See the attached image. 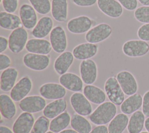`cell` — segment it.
Returning a JSON list of instances; mask_svg holds the SVG:
<instances>
[{
	"mask_svg": "<svg viewBox=\"0 0 149 133\" xmlns=\"http://www.w3.org/2000/svg\"><path fill=\"white\" fill-rule=\"evenodd\" d=\"M116 111V107L112 102H104L90 115L89 119L95 125H104L110 122L115 117Z\"/></svg>",
	"mask_w": 149,
	"mask_h": 133,
	"instance_id": "6da1fadb",
	"label": "cell"
},
{
	"mask_svg": "<svg viewBox=\"0 0 149 133\" xmlns=\"http://www.w3.org/2000/svg\"><path fill=\"white\" fill-rule=\"evenodd\" d=\"M29 34L27 30L23 27H20L12 31L9 34V48L15 54L22 51L28 41Z\"/></svg>",
	"mask_w": 149,
	"mask_h": 133,
	"instance_id": "7a4b0ae2",
	"label": "cell"
},
{
	"mask_svg": "<svg viewBox=\"0 0 149 133\" xmlns=\"http://www.w3.org/2000/svg\"><path fill=\"white\" fill-rule=\"evenodd\" d=\"M112 29L107 23H101L92 27L85 34V40L88 43L97 44L104 41L112 34Z\"/></svg>",
	"mask_w": 149,
	"mask_h": 133,
	"instance_id": "3957f363",
	"label": "cell"
},
{
	"mask_svg": "<svg viewBox=\"0 0 149 133\" xmlns=\"http://www.w3.org/2000/svg\"><path fill=\"white\" fill-rule=\"evenodd\" d=\"M104 89L109 100L115 105H121L125 100V93L116 78H108L105 82Z\"/></svg>",
	"mask_w": 149,
	"mask_h": 133,
	"instance_id": "277c9868",
	"label": "cell"
},
{
	"mask_svg": "<svg viewBox=\"0 0 149 133\" xmlns=\"http://www.w3.org/2000/svg\"><path fill=\"white\" fill-rule=\"evenodd\" d=\"M122 51L129 57H139L149 51V44L142 40H130L126 41L122 46Z\"/></svg>",
	"mask_w": 149,
	"mask_h": 133,
	"instance_id": "5b68a950",
	"label": "cell"
},
{
	"mask_svg": "<svg viewBox=\"0 0 149 133\" xmlns=\"http://www.w3.org/2000/svg\"><path fill=\"white\" fill-rule=\"evenodd\" d=\"M23 62L28 68L34 71H41L48 67L50 63V57L48 55L29 52L24 55Z\"/></svg>",
	"mask_w": 149,
	"mask_h": 133,
	"instance_id": "8992f818",
	"label": "cell"
},
{
	"mask_svg": "<svg viewBox=\"0 0 149 133\" xmlns=\"http://www.w3.org/2000/svg\"><path fill=\"white\" fill-rule=\"evenodd\" d=\"M49 41L53 50L56 53L65 51L68 46V40L64 29L60 25L55 26L49 34Z\"/></svg>",
	"mask_w": 149,
	"mask_h": 133,
	"instance_id": "52a82bcc",
	"label": "cell"
},
{
	"mask_svg": "<svg viewBox=\"0 0 149 133\" xmlns=\"http://www.w3.org/2000/svg\"><path fill=\"white\" fill-rule=\"evenodd\" d=\"M116 78L125 94L131 96L136 93L138 84L135 77L131 72L122 71L117 74Z\"/></svg>",
	"mask_w": 149,
	"mask_h": 133,
	"instance_id": "ba28073f",
	"label": "cell"
},
{
	"mask_svg": "<svg viewBox=\"0 0 149 133\" xmlns=\"http://www.w3.org/2000/svg\"><path fill=\"white\" fill-rule=\"evenodd\" d=\"M93 20L88 16L81 15L70 19L66 24L69 32L73 34H83L91 29Z\"/></svg>",
	"mask_w": 149,
	"mask_h": 133,
	"instance_id": "9c48e42d",
	"label": "cell"
},
{
	"mask_svg": "<svg viewBox=\"0 0 149 133\" xmlns=\"http://www.w3.org/2000/svg\"><path fill=\"white\" fill-rule=\"evenodd\" d=\"M79 69L80 77L85 84L91 85L95 82L98 75V68L94 60H83L80 62Z\"/></svg>",
	"mask_w": 149,
	"mask_h": 133,
	"instance_id": "30bf717a",
	"label": "cell"
},
{
	"mask_svg": "<svg viewBox=\"0 0 149 133\" xmlns=\"http://www.w3.org/2000/svg\"><path fill=\"white\" fill-rule=\"evenodd\" d=\"M70 102L72 108L77 114L83 116L91 114L92 106L84 94L80 92L74 93L70 98Z\"/></svg>",
	"mask_w": 149,
	"mask_h": 133,
	"instance_id": "8fae6325",
	"label": "cell"
},
{
	"mask_svg": "<svg viewBox=\"0 0 149 133\" xmlns=\"http://www.w3.org/2000/svg\"><path fill=\"white\" fill-rule=\"evenodd\" d=\"M19 106L20 109L24 112L34 113L44 110L46 106V102L42 96H30L20 101Z\"/></svg>",
	"mask_w": 149,
	"mask_h": 133,
	"instance_id": "7c38bea8",
	"label": "cell"
},
{
	"mask_svg": "<svg viewBox=\"0 0 149 133\" xmlns=\"http://www.w3.org/2000/svg\"><path fill=\"white\" fill-rule=\"evenodd\" d=\"M19 17L22 25L27 30L33 29L38 21L36 10L28 4H23L20 6Z\"/></svg>",
	"mask_w": 149,
	"mask_h": 133,
	"instance_id": "4fadbf2b",
	"label": "cell"
},
{
	"mask_svg": "<svg viewBox=\"0 0 149 133\" xmlns=\"http://www.w3.org/2000/svg\"><path fill=\"white\" fill-rule=\"evenodd\" d=\"M32 86V81L29 76L22 77L10 90V97L15 102L21 101L30 93Z\"/></svg>",
	"mask_w": 149,
	"mask_h": 133,
	"instance_id": "5bb4252c",
	"label": "cell"
},
{
	"mask_svg": "<svg viewBox=\"0 0 149 133\" xmlns=\"http://www.w3.org/2000/svg\"><path fill=\"white\" fill-rule=\"evenodd\" d=\"M40 93L42 97L49 100L62 99L66 93V88L56 83H46L40 88Z\"/></svg>",
	"mask_w": 149,
	"mask_h": 133,
	"instance_id": "9a60e30c",
	"label": "cell"
},
{
	"mask_svg": "<svg viewBox=\"0 0 149 133\" xmlns=\"http://www.w3.org/2000/svg\"><path fill=\"white\" fill-rule=\"evenodd\" d=\"M97 6L105 15L111 18H118L123 13V7L116 0H98Z\"/></svg>",
	"mask_w": 149,
	"mask_h": 133,
	"instance_id": "2e32d148",
	"label": "cell"
},
{
	"mask_svg": "<svg viewBox=\"0 0 149 133\" xmlns=\"http://www.w3.org/2000/svg\"><path fill=\"white\" fill-rule=\"evenodd\" d=\"M33 116L27 112L22 113L13 123L12 130L14 133H29L31 132L34 124Z\"/></svg>",
	"mask_w": 149,
	"mask_h": 133,
	"instance_id": "e0dca14e",
	"label": "cell"
},
{
	"mask_svg": "<svg viewBox=\"0 0 149 133\" xmlns=\"http://www.w3.org/2000/svg\"><path fill=\"white\" fill-rule=\"evenodd\" d=\"M26 49L31 53L48 55L52 49L50 41L44 38H33L28 40Z\"/></svg>",
	"mask_w": 149,
	"mask_h": 133,
	"instance_id": "ac0fdd59",
	"label": "cell"
},
{
	"mask_svg": "<svg viewBox=\"0 0 149 133\" xmlns=\"http://www.w3.org/2000/svg\"><path fill=\"white\" fill-rule=\"evenodd\" d=\"M98 48L96 44L84 43L74 47L72 53L76 59L83 61L94 57L98 52Z\"/></svg>",
	"mask_w": 149,
	"mask_h": 133,
	"instance_id": "d6986e66",
	"label": "cell"
},
{
	"mask_svg": "<svg viewBox=\"0 0 149 133\" xmlns=\"http://www.w3.org/2000/svg\"><path fill=\"white\" fill-rule=\"evenodd\" d=\"M59 81L65 88L72 92H79L83 87V81L81 77L72 72H66L61 75Z\"/></svg>",
	"mask_w": 149,
	"mask_h": 133,
	"instance_id": "ffe728a7",
	"label": "cell"
},
{
	"mask_svg": "<svg viewBox=\"0 0 149 133\" xmlns=\"http://www.w3.org/2000/svg\"><path fill=\"white\" fill-rule=\"evenodd\" d=\"M54 22L49 16L41 18L31 31V35L35 38H44L50 34L53 29Z\"/></svg>",
	"mask_w": 149,
	"mask_h": 133,
	"instance_id": "44dd1931",
	"label": "cell"
},
{
	"mask_svg": "<svg viewBox=\"0 0 149 133\" xmlns=\"http://www.w3.org/2000/svg\"><path fill=\"white\" fill-rule=\"evenodd\" d=\"M18 71L15 68H8L2 71L0 78V88L2 91L9 92L15 85Z\"/></svg>",
	"mask_w": 149,
	"mask_h": 133,
	"instance_id": "7402d4cb",
	"label": "cell"
},
{
	"mask_svg": "<svg viewBox=\"0 0 149 133\" xmlns=\"http://www.w3.org/2000/svg\"><path fill=\"white\" fill-rule=\"evenodd\" d=\"M51 15L58 22H65L68 19V0H52Z\"/></svg>",
	"mask_w": 149,
	"mask_h": 133,
	"instance_id": "603a6c76",
	"label": "cell"
},
{
	"mask_svg": "<svg viewBox=\"0 0 149 133\" xmlns=\"http://www.w3.org/2000/svg\"><path fill=\"white\" fill-rule=\"evenodd\" d=\"M74 58L73 53L70 51H65L61 53L56 58L54 64L55 72L60 75L66 73L72 65Z\"/></svg>",
	"mask_w": 149,
	"mask_h": 133,
	"instance_id": "cb8c5ba5",
	"label": "cell"
},
{
	"mask_svg": "<svg viewBox=\"0 0 149 133\" xmlns=\"http://www.w3.org/2000/svg\"><path fill=\"white\" fill-rule=\"evenodd\" d=\"M67 107V102L64 99L55 100L48 103L43 110V114L48 118H54L63 113Z\"/></svg>",
	"mask_w": 149,
	"mask_h": 133,
	"instance_id": "d4e9b609",
	"label": "cell"
},
{
	"mask_svg": "<svg viewBox=\"0 0 149 133\" xmlns=\"http://www.w3.org/2000/svg\"><path fill=\"white\" fill-rule=\"evenodd\" d=\"M142 104V96L139 93H135L123 101L120 105V110L126 114H133L141 107Z\"/></svg>",
	"mask_w": 149,
	"mask_h": 133,
	"instance_id": "484cf974",
	"label": "cell"
},
{
	"mask_svg": "<svg viewBox=\"0 0 149 133\" xmlns=\"http://www.w3.org/2000/svg\"><path fill=\"white\" fill-rule=\"evenodd\" d=\"M22 24L20 18L17 15L6 11L0 12V26L1 28L8 30H13L22 27Z\"/></svg>",
	"mask_w": 149,
	"mask_h": 133,
	"instance_id": "4316f807",
	"label": "cell"
},
{
	"mask_svg": "<svg viewBox=\"0 0 149 133\" xmlns=\"http://www.w3.org/2000/svg\"><path fill=\"white\" fill-rule=\"evenodd\" d=\"M83 94L90 102L97 104L103 103L106 99L105 92L100 88L92 85H87L84 86Z\"/></svg>",
	"mask_w": 149,
	"mask_h": 133,
	"instance_id": "83f0119b",
	"label": "cell"
},
{
	"mask_svg": "<svg viewBox=\"0 0 149 133\" xmlns=\"http://www.w3.org/2000/svg\"><path fill=\"white\" fill-rule=\"evenodd\" d=\"M0 111L1 116L4 118L10 120L16 113V107L13 99L8 94L0 95Z\"/></svg>",
	"mask_w": 149,
	"mask_h": 133,
	"instance_id": "f1b7e54d",
	"label": "cell"
},
{
	"mask_svg": "<svg viewBox=\"0 0 149 133\" xmlns=\"http://www.w3.org/2000/svg\"><path fill=\"white\" fill-rule=\"evenodd\" d=\"M145 115L143 111L137 110L131 116L128 125L127 131L129 133H140L144 126Z\"/></svg>",
	"mask_w": 149,
	"mask_h": 133,
	"instance_id": "f546056e",
	"label": "cell"
},
{
	"mask_svg": "<svg viewBox=\"0 0 149 133\" xmlns=\"http://www.w3.org/2000/svg\"><path fill=\"white\" fill-rule=\"evenodd\" d=\"M129 118L127 114L120 113L110 121L108 129L109 133H122L127 127Z\"/></svg>",
	"mask_w": 149,
	"mask_h": 133,
	"instance_id": "4dcf8cb0",
	"label": "cell"
},
{
	"mask_svg": "<svg viewBox=\"0 0 149 133\" xmlns=\"http://www.w3.org/2000/svg\"><path fill=\"white\" fill-rule=\"evenodd\" d=\"M70 120L71 118L69 114L67 111H64L51 120L49 124V130L54 133L60 132L69 125Z\"/></svg>",
	"mask_w": 149,
	"mask_h": 133,
	"instance_id": "1f68e13d",
	"label": "cell"
},
{
	"mask_svg": "<svg viewBox=\"0 0 149 133\" xmlns=\"http://www.w3.org/2000/svg\"><path fill=\"white\" fill-rule=\"evenodd\" d=\"M70 125L79 133H90L91 131V125L90 122L79 114H73L71 117Z\"/></svg>",
	"mask_w": 149,
	"mask_h": 133,
	"instance_id": "d6a6232c",
	"label": "cell"
},
{
	"mask_svg": "<svg viewBox=\"0 0 149 133\" xmlns=\"http://www.w3.org/2000/svg\"><path fill=\"white\" fill-rule=\"evenodd\" d=\"M29 1L36 12L40 15H47L51 10V4L49 0H29Z\"/></svg>",
	"mask_w": 149,
	"mask_h": 133,
	"instance_id": "836d02e7",
	"label": "cell"
},
{
	"mask_svg": "<svg viewBox=\"0 0 149 133\" xmlns=\"http://www.w3.org/2000/svg\"><path fill=\"white\" fill-rule=\"evenodd\" d=\"M49 119L45 116H40L35 121L30 133H46L49 128Z\"/></svg>",
	"mask_w": 149,
	"mask_h": 133,
	"instance_id": "e575fe53",
	"label": "cell"
},
{
	"mask_svg": "<svg viewBox=\"0 0 149 133\" xmlns=\"http://www.w3.org/2000/svg\"><path fill=\"white\" fill-rule=\"evenodd\" d=\"M135 19L140 23H149V6H141L134 12Z\"/></svg>",
	"mask_w": 149,
	"mask_h": 133,
	"instance_id": "d590c367",
	"label": "cell"
},
{
	"mask_svg": "<svg viewBox=\"0 0 149 133\" xmlns=\"http://www.w3.org/2000/svg\"><path fill=\"white\" fill-rule=\"evenodd\" d=\"M2 4L5 11L13 13L18 8L19 0H2Z\"/></svg>",
	"mask_w": 149,
	"mask_h": 133,
	"instance_id": "8d00e7d4",
	"label": "cell"
},
{
	"mask_svg": "<svg viewBox=\"0 0 149 133\" xmlns=\"http://www.w3.org/2000/svg\"><path fill=\"white\" fill-rule=\"evenodd\" d=\"M137 34L140 40L149 41V23L141 25L138 29Z\"/></svg>",
	"mask_w": 149,
	"mask_h": 133,
	"instance_id": "74e56055",
	"label": "cell"
},
{
	"mask_svg": "<svg viewBox=\"0 0 149 133\" xmlns=\"http://www.w3.org/2000/svg\"><path fill=\"white\" fill-rule=\"evenodd\" d=\"M123 8L127 10H134L137 8V0H117Z\"/></svg>",
	"mask_w": 149,
	"mask_h": 133,
	"instance_id": "f35d334b",
	"label": "cell"
},
{
	"mask_svg": "<svg viewBox=\"0 0 149 133\" xmlns=\"http://www.w3.org/2000/svg\"><path fill=\"white\" fill-rule=\"evenodd\" d=\"M142 111L146 117H149V90L147 91L143 96Z\"/></svg>",
	"mask_w": 149,
	"mask_h": 133,
	"instance_id": "ab89813d",
	"label": "cell"
},
{
	"mask_svg": "<svg viewBox=\"0 0 149 133\" xmlns=\"http://www.w3.org/2000/svg\"><path fill=\"white\" fill-rule=\"evenodd\" d=\"M11 64L10 58L6 54H0V71H3L9 67Z\"/></svg>",
	"mask_w": 149,
	"mask_h": 133,
	"instance_id": "60d3db41",
	"label": "cell"
},
{
	"mask_svg": "<svg viewBox=\"0 0 149 133\" xmlns=\"http://www.w3.org/2000/svg\"><path fill=\"white\" fill-rule=\"evenodd\" d=\"M73 3L80 7H89L95 5L98 0H72Z\"/></svg>",
	"mask_w": 149,
	"mask_h": 133,
	"instance_id": "b9f144b4",
	"label": "cell"
},
{
	"mask_svg": "<svg viewBox=\"0 0 149 133\" xmlns=\"http://www.w3.org/2000/svg\"><path fill=\"white\" fill-rule=\"evenodd\" d=\"M9 46V41L5 37L0 36V53L4 52Z\"/></svg>",
	"mask_w": 149,
	"mask_h": 133,
	"instance_id": "7bdbcfd3",
	"label": "cell"
},
{
	"mask_svg": "<svg viewBox=\"0 0 149 133\" xmlns=\"http://www.w3.org/2000/svg\"><path fill=\"white\" fill-rule=\"evenodd\" d=\"M90 133H109L108 129L104 125H98L91 131Z\"/></svg>",
	"mask_w": 149,
	"mask_h": 133,
	"instance_id": "ee69618b",
	"label": "cell"
},
{
	"mask_svg": "<svg viewBox=\"0 0 149 133\" xmlns=\"http://www.w3.org/2000/svg\"><path fill=\"white\" fill-rule=\"evenodd\" d=\"M0 133H14L10 128L6 126H0Z\"/></svg>",
	"mask_w": 149,
	"mask_h": 133,
	"instance_id": "f6af8a7d",
	"label": "cell"
},
{
	"mask_svg": "<svg viewBox=\"0 0 149 133\" xmlns=\"http://www.w3.org/2000/svg\"><path fill=\"white\" fill-rule=\"evenodd\" d=\"M59 133H79L77 132L76 131H75L74 130H70V129H69V130H64L62 131H61Z\"/></svg>",
	"mask_w": 149,
	"mask_h": 133,
	"instance_id": "bcb514c9",
	"label": "cell"
},
{
	"mask_svg": "<svg viewBox=\"0 0 149 133\" xmlns=\"http://www.w3.org/2000/svg\"><path fill=\"white\" fill-rule=\"evenodd\" d=\"M144 127L146 129L147 131L149 133V117H148L147 119H146L145 123H144Z\"/></svg>",
	"mask_w": 149,
	"mask_h": 133,
	"instance_id": "7dc6e473",
	"label": "cell"
},
{
	"mask_svg": "<svg viewBox=\"0 0 149 133\" xmlns=\"http://www.w3.org/2000/svg\"><path fill=\"white\" fill-rule=\"evenodd\" d=\"M137 1L144 6H149V0H137Z\"/></svg>",
	"mask_w": 149,
	"mask_h": 133,
	"instance_id": "c3c4849f",
	"label": "cell"
},
{
	"mask_svg": "<svg viewBox=\"0 0 149 133\" xmlns=\"http://www.w3.org/2000/svg\"><path fill=\"white\" fill-rule=\"evenodd\" d=\"M46 133H54V132H52V131H48V132H47Z\"/></svg>",
	"mask_w": 149,
	"mask_h": 133,
	"instance_id": "681fc988",
	"label": "cell"
},
{
	"mask_svg": "<svg viewBox=\"0 0 149 133\" xmlns=\"http://www.w3.org/2000/svg\"><path fill=\"white\" fill-rule=\"evenodd\" d=\"M140 133H148V132H146V131H143V132H141Z\"/></svg>",
	"mask_w": 149,
	"mask_h": 133,
	"instance_id": "f907efd6",
	"label": "cell"
},
{
	"mask_svg": "<svg viewBox=\"0 0 149 133\" xmlns=\"http://www.w3.org/2000/svg\"><path fill=\"white\" fill-rule=\"evenodd\" d=\"M2 0H0V2H1V3H2Z\"/></svg>",
	"mask_w": 149,
	"mask_h": 133,
	"instance_id": "816d5d0a",
	"label": "cell"
}]
</instances>
